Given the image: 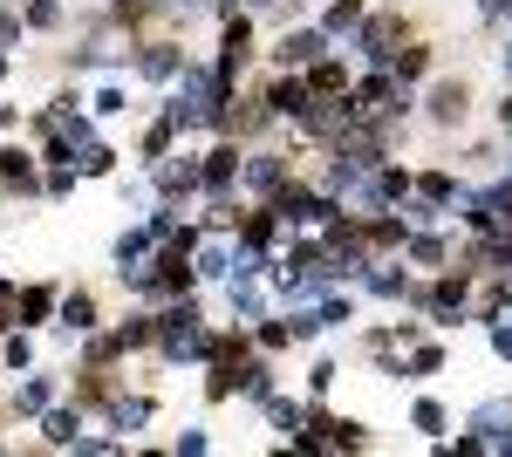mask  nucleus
I'll use <instances>...</instances> for the list:
<instances>
[{"label": "nucleus", "mask_w": 512, "mask_h": 457, "mask_svg": "<svg viewBox=\"0 0 512 457\" xmlns=\"http://www.w3.org/2000/svg\"><path fill=\"white\" fill-rule=\"evenodd\" d=\"M164 362H212V328H205V314H198L192 294H178V301H164L158 314V342H151Z\"/></svg>", "instance_id": "1"}, {"label": "nucleus", "mask_w": 512, "mask_h": 457, "mask_svg": "<svg viewBox=\"0 0 512 457\" xmlns=\"http://www.w3.org/2000/svg\"><path fill=\"white\" fill-rule=\"evenodd\" d=\"M410 307L431 321V328H458L465 314H472V273H444L437 287H410Z\"/></svg>", "instance_id": "2"}, {"label": "nucleus", "mask_w": 512, "mask_h": 457, "mask_svg": "<svg viewBox=\"0 0 512 457\" xmlns=\"http://www.w3.org/2000/svg\"><path fill=\"white\" fill-rule=\"evenodd\" d=\"M267 205H274L280 219H287V232H321L328 219H335V212H342V205H335V198H328L321 185H294V178H287V185H280Z\"/></svg>", "instance_id": "3"}, {"label": "nucleus", "mask_w": 512, "mask_h": 457, "mask_svg": "<svg viewBox=\"0 0 512 457\" xmlns=\"http://www.w3.org/2000/svg\"><path fill=\"white\" fill-rule=\"evenodd\" d=\"M287 178H294V157L287 151H246L239 157V198H253V205H267Z\"/></svg>", "instance_id": "4"}, {"label": "nucleus", "mask_w": 512, "mask_h": 457, "mask_svg": "<svg viewBox=\"0 0 512 457\" xmlns=\"http://www.w3.org/2000/svg\"><path fill=\"white\" fill-rule=\"evenodd\" d=\"M144 171H151L158 198H178V205H198V198H205V178H198V157L192 151H164L158 164H144Z\"/></svg>", "instance_id": "5"}, {"label": "nucleus", "mask_w": 512, "mask_h": 457, "mask_svg": "<svg viewBox=\"0 0 512 457\" xmlns=\"http://www.w3.org/2000/svg\"><path fill=\"white\" fill-rule=\"evenodd\" d=\"M403 14H369V21H362V28H355V41L349 48H362V62H369V69H390L396 55H403Z\"/></svg>", "instance_id": "6"}, {"label": "nucleus", "mask_w": 512, "mask_h": 457, "mask_svg": "<svg viewBox=\"0 0 512 457\" xmlns=\"http://www.w3.org/2000/svg\"><path fill=\"white\" fill-rule=\"evenodd\" d=\"M185 62H192V55H185V48H178V41H137V55H130V76L137 82H178V69H185Z\"/></svg>", "instance_id": "7"}, {"label": "nucleus", "mask_w": 512, "mask_h": 457, "mask_svg": "<svg viewBox=\"0 0 512 457\" xmlns=\"http://www.w3.org/2000/svg\"><path fill=\"white\" fill-rule=\"evenodd\" d=\"M424 110H431V123H437V130H458V123L472 116V82H465V76H444V82H431Z\"/></svg>", "instance_id": "8"}, {"label": "nucleus", "mask_w": 512, "mask_h": 457, "mask_svg": "<svg viewBox=\"0 0 512 457\" xmlns=\"http://www.w3.org/2000/svg\"><path fill=\"white\" fill-rule=\"evenodd\" d=\"M253 62V14H226V35H219V76L226 82H239V69Z\"/></svg>", "instance_id": "9"}, {"label": "nucleus", "mask_w": 512, "mask_h": 457, "mask_svg": "<svg viewBox=\"0 0 512 457\" xmlns=\"http://www.w3.org/2000/svg\"><path fill=\"white\" fill-rule=\"evenodd\" d=\"M267 110H274L280 123H301V116L315 110V89H308V76H301V69H280V82L267 89Z\"/></svg>", "instance_id": "10"}, {"label": "nucleus", "mask_w": 512, "mask_h": 457, "mask_svg": "<svg viewBox=\"0 0 512 457\" xmlns=\"http://www.w3.org/2000/svg\"><path fill=\"white\" fill-rule=\"evenodd\" d=\"M55 396H62V382H55V376H41V369H21L14 396H7V410H14V417H41V410H55Z\"/></svg>", "instance_id": "11"}, {"label": "nucleus", "mask_w": 512, "mask_h": 457, "mask_svg": "<svg viewBox=\"0 0 512 457\" xmlns=\"http://www.w3.org/2000/svg\"><path fill=\"white\" fill-rule=\"evenodd\" d=\"M328 48H335V41L321 35V28H287V35H280V48H274V62H280V69H315Z\"/></svg>", "instance_id": "12"}, {"label": "nucleus", "mask_w": 512, "mask_h": 457, "mask_svg": "<svg viewBox=\"0 0 512 457\" xmlns=\"http://www.w3.org/2000/svg\"><path fill=\"white\" fill-rule=\"evenodd\" d=\"M198 178H205V198L239 191V144H212V151L198 157Z\"/></svg>", "instance_id": "13"}, {"label": "nucleus", "mask_w": 512, "mask_h": 457, "mask_svg": "<svg viewBox=\"0 0 512 457\" xmlns=\"http://www.w3.org/2000/svg\"><path fill=\"white\" fill-rule=\"evenodd\" d=\"M151 417H158V403H151V396H103V423L117 430L123 444H130V437H137Z\"/></svg>", "instance_id": "14"}, {"label": "nucleus", "mask_w": 512, "mask_h": 457, "mask_svg": "<svg viewBox=\"0 0 512 457\" xmlns=\"http://www.w3.org/2000/svg\"><path fill=\"white\" fill-rule=\"evenodd\" d=\"M55 321H62V335H69V342L96 335V321H103V314H96V294H89V287H69L62 307H55Z\"/></svg>", "instance_id": "15"}, {"label": "nucleus", "mask_w": 512, "mask_h": 457, "mask_svg": "<svg viewBox=\"0 0 512 457\" xmlns=\"http://www.w3.org/2000/svg\"><path fill=\"white\" fill-rule=\"evenodd\" d=\"M355 287H362V294H376V301H410V273L396 267V260H369Z\"/></svg>", "instance_id": "16"}, {"label": "nucleus", "mask_w": 512, "mask_h": 457, "mask_svg": "<svg viewBox=\"0 0 512 457\" xmlns=\"http://www.w3.org/2000/svg\"><path fill=\"white\" fill-rule=\"evenodd\" d=\"M192 267H198V280H233V232H212V239H198V253H192Z\"/></svg>", "instance_id": "17"}, {"label": "nucleus", "mask_w": 512, "mask_h": 457, "mask_svg": "<svg viewBox=\"0 0 512 457\" xmlns=\"http://www.w3.org/2000/svg\"><path fill=\"white\" fill-rule=\"evenodd\" d=\"M110 260H117V273H130V267H151V260H158V232H151V226H130V232H117Z\"/></svg>", "instance_id": "18"}, {"label": "nucleus", "mask_w": 512, "mask_h": 457, "mask_svg": "<svg viewBox=\"0 0 512 457\" xmlns=\"http://www.w3.org/2000/svg\"><path fill=\"white\" fill-rule=\"evenodd\" d=\"M301 76H308V89H315V96H349V89H355L349 62H342V55H335V48H328V55H321L315 69H301Z\"/></svg>", "instance_id": "19"}, {"label": "nucleus", "mask_w": 512, "mask_h": 457, "mask_svg": "<svg viewBox=\"0 0 512 457\" xmlns=\"http://www.w3.org/2000/svg\"><path fill=\"white\" fill-rule=\"evenodd\" d=\"M35 164H41L35 151L7 144V151H0V178H7V191H21V198H28V191H41V171H35Z\"/></svg>", "instance_id": "20"}, {"label": "nucleus", "mask_w": 512, "mask_h": 457, "mask_svg": "<svg viewBox=\"0 0 512 457\" xmlns=\"http://www.w3.org/2000/svg\"><path fill=\"white\" fill-rule=\"evenodd\" d=\"M76 437H82V403L76 410H41V444H55V451H76Z\"/></svg>", "instance_id": "21"}, {"label": "nucleus", "mask_w": 512, "mask_h": 457, "mask_svg": "<svg viewBox=\"0 0 512 457\" xmlns=\"http://www.w3.org/2000/svg\"><path fill=\"white\" fill-rule=\"evenodd\" d=\"M362 21H369V14H362V0H328V14H321V35L342 48V41H355V28H362Z\"/></svg>", "instance_id": "22"}, {"label": "nucleus", "mask_w": 512, "mask_h": 457, "mask_svg": "<svg viewBox=\"0 0 512 457\" xmlns=\"http://www.w3.org/2000/svg\"><path fill=\"white\" fill-rule=\"evenodd\" d=\"M55 307H62V287H21V307H14V321L21 328H35V321H55Z\"/></svg>", "instance_id": "23"}, {"label": "nucleus", "mask_w": 512, "mask_h": 457, "mask_svg": "<svg viewBox=\"0 0 512 457\" xmlns=\"http://www.w3.org/2000/svg\"><path fill=\"white\" fill-rule=\"evenodd\" d=\"M403 260H410V267H444V260H451V239H437L431 226L403 232Z\"/></svg>", "instance_id": "24"}, {"label": "nucleus", "mask_w": 512, "mask_h": 457, "mask_svg": "<svg viewBox=\"0 0 512 457\" xmlns=\"http://www.w3.org/2000/svg\"><path fill=\"white\" fill-rule=\"evenodd\" d=\"M465 430H478V444L492 451V437H499V430H512V396H492V403H478Z\"/></svg>", "instance_id": "25"}, {"label": "nucleus", "mask_w": 512, "mask_h": 457, "mask_svg": "<svg viewBox=\"0 0 512 457\" xmlns=\"http://www.w3.org/2000/svg\"><path fill=\"white\" fill-rule=\"evenodd\" d=\"M110 335H117L123 355H130V348H151V342H158V314H151V307H137V314H123Z\"/></svg>", "instance_id": "26"}, {"label": "nucleus", "mask_w": 512, "mask_h": 457, "mask_svg": "<svg viewBox=\"0 0 512 457\" xmlns=\"http://www.w3.org/2000/svg\"><path fill=\"white\" fill-rule=\"evenodd\" d=\"M267 396H274V362L267 355L239 362V403H267Z\"/></svg>", "instance_id": "27"}, {"label": "nucleus", "mask_w": 512, "mask_h": 457, "mask_svg": "<svg viewBox=\"0 0 512 457\" xmlns=\"http://www.w3.org/2000/svg\"><path fill=\"white\" fill-rule=\"evenodd\" d=\"M431 55H437V48H424V41H403V55L390 62V69H396V82H403V89H417V82L431 76Z\"/></svg>", "instance_id": "28"}, {"label": "nucleus", "mask_w": 512, "mask_h": 457, "mask_svg": "<svg viewBox=\"0 0 512 457\" xmlns=\"http://www.w3.org/2000/svg\"><path fill=\"white\" fill-rule=\"evenodd\" d=\"M437 369H444V342H410V355H403V382H431Z\"/></svg>", "instance_id": "29"}, {"label": "nucleus", "mask_w": 512, "mask_h": 457, "mask_svg": "<svg viewBox=\"0 0 512 457\" xmlns=\"http://www.w3.org/2000/svg\"><path fill=\"white\" fill-rule=\"evenodd\" d=\"M260 410H267V423H274L280 437H294V430H301V423H308V403H294V396H267V403H260Z\"/></svg>", "instance_id": "30"}, {"label": "nucleus", "mask_w": 512, "mask_h": 457, "mask_svg": "<svg viewBox=\"0 0 512 457\" xmlns=\"http://www.w3.org/2000/svg\"><path fill=\"white\" fill-rule=\"evenodd\" d=\"M76 171L82 178H110V171H117V151H110L103 137H89V144L76 151Z\"/></svg>", "instance_id": "31"}, {"label": "nucleus", "mask_w": 512, "mask_h": 457, "mask_svg": "<svg viewBox=\"0 0 512 457\" xmlns=\"http://www.w3.org/2000/svg\"><path fill=\"white\" fill-rule=\"evenodd\" d=\"M0 362H7L14 376L35 369V342H28V328H7V335H0Z\"/></svg>", "instance_id": "32"}, {"label": "nucleus", "mask_w": 512, "mask_h": 457, "mask_svg": "<svg viewBox=\"0 0 512 457\" xmlns=\"http://www.w3.org/2000/svg\"><path fill=\"white\" fill-rule=\"evenodd\" d=\"M369 444V423L355 417H328V451H362Z\"/></svg>", "instance_id": "33"}, {"label": "nucleus", "mask_w": 512, "mask_h": 457, "mask_svg": "<svg viewBox=\"0 0 512 457\" xmlns=\"http://www.w3.org/2000/svg\"><path fill=\"white\" fill-rule=\"evenodd\" d=\"M21 21L48 35V28H62V21H69V0H28V7H21Z\"/></svg>", "instance_id": "34"}, {"label": "nucleus", "mask_w": 512, "mask_h": 457, "mask_svg": "<svg viewBox=\"0 0 512 457\" xmlns=\"http://www.w3.org/2000/svg\"><path fill=\"white\" fill-rule=\"evenodd\" d=\"M444 403H437V396H417V403H410V430H424V437H444Z\"/></svg>", "instance_id": "35"}, {"label": "nucleus", "mask_w": 512, "mask_h": 457, "mask_svg": "<svg viewBox=\"0 0 512 457\" xmlns=\"http://www.w3.org/2000/svg\"><path fill=\"white\" fill-rule=\"evenodd\" d=\"M253 342L267 348V355H280V348L294 342V328H287V314H280V321H274V314H267V321H253Z\"/></svg>", "instance_id": "36"}, {"label": "nucleus", "mask_w": 512, "mask_h": 457, "mask_svg": "<svg viewBox=\"0 0 512 457\" xmlns=\"http://www.w3.org/2000/svg\"><path fill=\"white\" fill-rule=\"evenodd\" d=\"M130 103H123V82H96L89 89V116H123Z\"/></svg>", "instance_id": "37"}, {"label": "nucleus", "mask_w": 512, "mask_h": 457, "mask_svg": "<svg viewBox=\"0 0 512 457\" xmlns=\"http://www.w3.org/2000/svg\"><path fill=\"white\" fill-rule=\"evenodd\" d=\"M76 185H82V171H76V164H48V178H41V191H48V198H69Z\"/></svg>", "instance_id": "38"}, {"label": "nucleus", "mask_w": 512, "mask_h": 457, "mask_svg": "<svg viewBox=\"0 0 512 457\" xmlns=\"http://www.w3.org/2000/svg\"><path fill=\"white\" fill-rule=\"evenodd\" d=\"M499 314H512V273L485 294V301H478V321H499Z\"/></svg>", "instance_id": "39"}, {"label": "nucleus", "mask_w": 512, "mask_h": 457, "mask_svg": "<svg viewBox=\"0 0 512 457\" xmlns=\"http://www.w3.org/2000/svg\"><path fill=\"white\" fill-rule=\"evenodd\" d=\"M158 14V0H110V21L117 28H130V21H151Z\"/></svg>", "instance_id": "40"}, {"label": "nucleus", "mask_w": 512, "mask_h": 457, "mask_svg": "<svg viewBox=\"0 0 512 457\" xmlns=\"http://www.w3.org/2000/svg\"><path fill=\"white\" fill-rule=\"evenodd\" d=\"M178 457H205L212 451V437H205V423H192V430H178V444H171Z\"/></svg>", "instance_id": "41"}, {"label": "nucleus", "mask_w": 512, "mask_h": 457, "mask_svg": "<svg viewBox=\"0 0 512 457\" xmlns=\"http://www.w3.org/2000/svg\"><path fill=\"white\" fill-rule=\"evenodd\" d=\"M485 342H492L499 362H512V321H506V314H499V321H485Z\"/></svg>", "instance_id": "42"}, {"label": "nucleus", "mask_w": 512, "mask_h": 457, "mask_svg": "<svg viewBox=\"0 0 512 457\" xmlns=\"http://www.w3.org/2000/svg\"><path fill=\"white\" fill-rule=\"evenodd\" d=\"M28 35V21H21V7H0V55L14 48V41Z\"/></svg>", "instance_id": "43"}, {"label": "nucleus", "mask_w": 512, "mask_h": 457, "mask_svg": "<svg viewBox=\"0 0 512 457\" xmlns=\"http://www.w3.org/2000/svg\"><path fill=\"white\" fill-rule=\"evenodd\" d=\"M335 376H342V369H335V362H328V355H321L315 369H308V389H315V396H328V389H335Z\"/></svg>", "instance_id": "44"}, {"label": "nucleus", "mask_w": 512, "mask_h": 457, "mask_svg": "<svg viewBox=\"0 0 512 457\" xmlns=\"http://www.w3.org/2000/svg\"><path fill=\"white\" fill-rule=\"evenodd\" d=\"M14 307H21V287H14V280H0V314H7V321H14Z\"/></svg>", "instance_id": "45"}, {"label": "nucleus", "mask_w": 512, "mask_h": 457, "mask_svg": "<svg viewBox=\"0 0 512 457\" xmlns=\"http://www.w3.org/2000/svg\"><path fill=\"white\" fill-rule=\"evenodd\" d=\"M499 123H506V130H512V89H506V103H499Z\"/></svg>", "instance_id": "46"}, {"label": "nucleus", "mask_w": 512, "mask_h": 457, "mask_svg": "<svg viewBox=\"0 0 512 457\" xmlns=\"http://www.w3.org/2000/svg\"><path fill=\"white\" fill-rule=\"evenodd\" d=\"M7 123H14V110H0V130H7Z\"/></svg>", "instance_id": "47"}, {"label": "nucleus", "mask_w": 512, "mask_h": 457, "mask_svg": "<svg viewBox=\"0 0 512 457\" xmlns=\"http://www.w3.org/2000/svg\"><path fill=\"white\" fill-rule=\"evenodd\" d=\"M0 76H7V55H0Z\"/></svg>", "instance_id": "48"}, {"label": "nucleus", "mask_w": 512, "mask_h": 457, "mask_svg": "<svg viewBox=\"0 0 512 457\" xmlns=\"http://www.w3.org/2000/svg\"><path fill=\"white\" fill-rule=\"evenodd\" d=\"M0 335H7V314H0Z\"/></svg>", "instance_id": "49"}, {"label": "nucleus", "mask_w": 512, "mask_h": 457, "mask_svg": "<svg viewBox=\"0 0 512 457\" xmlns=\"http://www.w3.org/2000/svg\"><path fill=\"white\" fill-rule=\"evenodd\" d=\"M478 7H492V0H478Z\"/></svg>", "instance_id": "50"}]
</instances>
